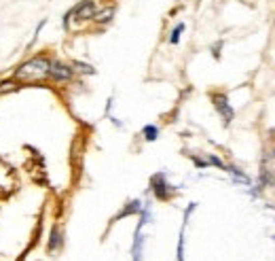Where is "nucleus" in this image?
I'll list each match as a JSON object with an SVG mask.
<instances>
[{
    "instance_id": "obj_2",
    "label": "nucleus",
    "mask_w": 275,
    "mask_h": 261,
    "mask_svg": "<svg viewBox=\"0 0 275 261\" xmlns=\"http://www.w3.org/2000/svg\"><path fill=\"white\" fill-rule=\"evenodd\" d=\"M95 11H97L95 0H81V2L70 11V17H72L74 22H89V19H93Z\"/></svg>"
},
{
    "instance_id": "obj_3",
    "label": "nucleus",
    "mask_w": 275,
    "mask_h": 261,
    "mask_svg": "<svg viewBox=\"0 0 275 261\" xmlns=\"http://www.w3.org/2000/svg\"><path fill=\"white\" fill-rule=\"evenodd\" d=\"M72 75H74V68L61 64V62H51V68H49V79L61 83V81H70V79H72Z\"/></svg>"
},
{
    "instance_id": "obj_6",
    "label": "nucleus",
    "mask_w": 275,
    "mask_h": 261,
    "mask_svg": "<svg viewBox=\"0 0 275 261\" xmlns=\"http://www.w3.org/2000/svg\"><path fill=\"white\" fill-rule=\"evenodd\" d=\"M182 32H184V24H178V26L174 28V32H172V38H169V40H172V43L176 45V43H178V40H180V34H182Z\"/></svg>"
},
{
    "instance_id": "obj_5",
    "label": "nucleus",
    "mask_w": 275,
    "mask_h": 261,
    "mask_svg": "<svg viewBox=\"0 0 275 261\" xmlns=\"http://www.w3.org/2000/svg\"><path fill=\"white\" fill-rule=\"evenodd\" d=\"M112 17H115V6H106V9H102V11H95L93 22H97V24H110Z\"/></svg>"
},
{
    "instance_id": "obj_1",
    "label": "nucleus",
    "mask_w": 275,
    "mask_h": 261,
    "mask_svg": "<svg viewBox=\"0 0 275 261\" xmlns=\"http://www.w3.org/2000/svg\"><path fill=\"white\" fill-rule=\"evenodd\" d=\"M49 68H51V60L47 55H34V58L26 60L24 64H19L15 68V75L13 79L19 81V83H34V81H42L49 76Z\"/></svg>"
},
{
    "instance_id": "obj_4",
    "label": "nucleus",
    "mask_w": 275,
    "mask_h": 261,
    "mask_svg": "<svg viewBox=\"0 0 275 261\" xmlns=\"http://www.w3.org/2000/svg\"><path fill=\"white\" fill-rule=\"evenodd\" d=\"M214 104H216V109H218V112L224 117V121H231L233 119V111H231V107H229V102H227V98L224 96H214Z\"/></svg>"
},
{
    "instance_id": "obj_7",
    "label": "nucleus",
    "mask_w": 275,
    "mask_h": 261,
    "mask_svg": "<svg viewBox=\"0 0 275 261\" xmlns=\"http://www.w3.org/2000/svg\"><path fill=\"white\" fill-rule=\"evenodd\" d=\"M144 136H146V140H154V138H157V128H154V125H146V128H144Z\"/></svg>"
}]
</instances>
